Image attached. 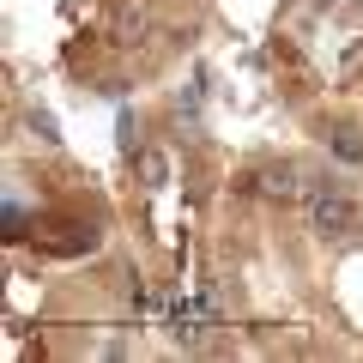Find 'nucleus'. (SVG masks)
<instances>
[{"instance_id":"obj_1","label":"nucleus","mask_w":363,"mask_h":363,"mask_svg":"<svg viewBox=\"0 0 363 363\" xmlns=\"http://www.w3.org/2000/svg\"><path fill=\"white\" fill-rule=\"evenodd\" d=\"M309 224H315V236H351L357 230V206L345 194H333V188H315L309 194Z\"/></svg>"},{"instance_id":"obj_2","label":"nucleus","mask_w":363,"mask_h":363,"mask_svg":"<svg viewBox=\"0 0 363 363\" xmlns=\"http://www.w3.org/2000/svg\"><path fill=\"white\" fill-rule=\"evenodd\" d=\"M260 188H267V194H297V169H291V164L267 169V176H260Z\"/></svg>"},{"instance_id":"obj_3","label":"nucleus","mask_w":363,"mask_h":363,"mask_svg":"<svg viewBox=\"0 0 363 363\" xmlns=\"http://www.w3.org/2000/svg\"><path fill=\"white\" fill-rule=\"evenodd\" d=\"M333 152L345 157V164H357V157H363V140H357V128H339V133H333Z\"/></svg>"},{"instance_id":"obj_4","label":"nucleus","mask_w":363,"mask_h":363,"mask_svg":"<svg viewBox=\"0 0 363 363\" xmlns=\"http://www.w3.org/2000/svg\"><path fill=\"white\" fill-rule=\"evenodd\" d=\"M140 169H145V182H164V176H169V164H164L157 152H145V157H140Z\"/></svg>"}]
</instances>
